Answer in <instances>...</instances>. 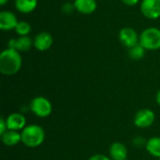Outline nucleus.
<instances>
[{
    "instance_id": "12",
    "label": "nucleus",
    "mask_w": 160,
    "mask_h": 160,
    "mask_svg": "<svg viewBox=\"0 0 160 160\" xmlns=\"http://www.w3.org/2000/svg\"><path fill=\"white\" fill-rule=\"evenodd\" d=\"M75 9L84 15L92 14L98 8L96 0H74L73 2Z\"/></svg>"
},
{
    "instance_id": "26",
    "label": "nucleus",
    "mask_w": 160,
    "mask_h": 160,
    "mask_svg": "<svg viewBox=\"0 0 160 160\" xmlns=\"http://www.w3.org/2000/svg\"><path fill=\"white\" fill-rule=\"evenodd\" d=\"M122 160H128V159H122Z\"/></svg>"
},
{
    "instance_id": "23",
    "label": "nucleus",
    "mask_w": 160,
    "mask_h": 160,
    "mask_svg": "<svg viewBox=\"0 0 160 160\" xmlns=\"http://www.w3.org/2000/svg\"><path fill=\"white\" fill-rule=\"evenodd\" d=\"M140 0H122V2L126 5V6H128V7H133L135 5H137L139 3Z\"/></svg>"
},
{
    "instance_id": "10",
    "label": "nucleus",
    "mask_w": 160,
    "mask_h": 160,
    "mask_svg": "<svg viewBox=\"0 0 160 160\" xmlns=\"http://www.w3.org/2000/svg\"><path fill=\"white\" fill-rule=\"evenodd\" d=\"M33 41H34V47L39 52H45V51L49 50L53 43L52 37L48 32L38 33L34 38Z\"/></svg>"
},
{
    "instance_id": "27",
    "label": "nucleus",
    "mask_w": 160,
    "mask_h": 160,
    "mask_svg": "<svg viewBox=\"0 0 160 160\" xmlns=\"http://www.w3.org/2000/svg\"><path fill=\"white\" fill-rule=\"evenodd\" d=\"M158 160H160V158H159V159H158Z\"/></svg>"
},
{
    "instance_id": "14",
    "label": "nucleus",
    "mask_w": 160,
    "mask_h": 160,
    "mask_svg": "<svg viewBox=\"0 0 160 160\" xmlns=\"http://www.w3.org/2000/svg\"><path fill=\"white\" fill-rule=\"evenodd\" d=\"M1 141L6 146H15L22 142V135L19 131L8 129L3 135H1Z\"/></svg>"
},
{
    "instance_id": "18",
    "label": "nucleus",
    "mask_w": 160,
    "mask_h": 160,
    "mask_svg": "<svg viewBox=\"0 0 160 160\" xmlns=\"http://www.w3.org/2000/svg\"><path fill=\"white\" fill-rule=\"evenodd\" d=\"M14 30L17 33V35H19L20 37L28 36L31 32V25L29 22L25 21H20Z\"/></svg>"
},
{
    "instance_id": "9",
    "label": "nucleus",
    "mask_w": 160,
    "mask_h": 160,
    "mask_svg": "<svg viewBox=\"0 0 160 160\" xmlns=\"http://www.w3.org/2000/svg\"><path fill=\"white\" fill-rule=\"evenodd\" d=\"M19 21L16 15L8 10L0 12V29L3 31H10L15 29Z\"/></svg>"
},
{
    "instance_id": "22",
    "label": "nucleus",
    "mask_w": 160,
    "mask_h": 160,
    "mask_svg": "<svg viewBox=\"0 0 160 160\" xmlns=\"http://www.w3.org/2000/svg\"><path fill=\"white\" fill-rule=\"evenodd\" d=\"M146 142H145V141L142 139V137H137V138H135V139L133 140V143H134L136 146H138V147H141V146H142V145H146Z\"/></svg>"
},
{
    "instance_id": "5",
    "label": "nucleus",
    "mask_w": 160,
    "mask_h": 160,
    "mask_svg": "<svg viewBox=\"0 0 160 160\" xmlns=\"http://www.w3.org/2000/svg\"><path fill=\"white\" fill-rule=\"evenodd\" d=\"M156 120L155 112L150 109H142L134 116V125L140 128L151 127Z\"/></svg>"
},
{
    "instance_id": "3",
    "label": "nucleus",
    "mask_w": 160,
    "mask_h": 160,
    "mask_svg": "<svg viewBox=\"0 0 160 160\" xmlns=\"http://www.w3.org/2000/svg\"><path fill=\"white\" fill-rule=\"evenodd\" d=\"M139 43L148 51L160 49V29L157 27H148L140 35Z\"/></svg>"
},
{
    "instance_id": "15",
    "label": "nucleus",
    "mask_w": 160,
    "mask_h": 160,
    "mask_svg": "<svg viewBox=\"0 0 160 160\" xmlns=\"http://www.w3.org/2000/svg\"><path fill=\"white\" fill-rule=\"evenodd\" d=\"M38 7V0H15L16 9L23 14L31 13Z\"/></svg>"
},
{
    "instance_id": "2",
    "label": "nucleus",
    "mask_w": 160,
    "mask_h": 160,
    "mask_svg": "<svg viewBox=\"0 0 160 160\" xmlns=\"http://www.w3.org/2000/svg\"><path fill=\"white\" fill-rule=\"evenodd\" d=\"M22 142L29 148L40 146L45 141V131L38 125H29L22 132Z\"/></svg>"
},
{
    "instance_id": "20",
    "label": "nucleus",
    "mask_w": 160,
    "mask_h": 160,
    "mask_svg": "<svg viewBox=\"0 0 160 160\" xmlns=\"http://www.w3.org/2000/svg\"><path fill=\"white\" fill-rule=\"evenodd\" d=\"M7 130H8V126H7L6 119L1 117V119H0V136L3 135Z\"/></svg>"
},
{
    "instance_id": "21",
    "label": "nucleus",
    "mask_w": 160,
    "mask_h": 160,
    "mask_svg": "<svg viewBox=\"0 0 160 160\" xmlns=\"http://www.w3.org/2000/svg\"><path fill=\"white\" fill-rule=\"evenodd\" d=\"M88 160H112L111 158L106 157L105 155H101V154H98V155H94L91 158H89Z\"/></svg>"
},
{
    "instance_id": "24",
    "label": "nucleus",
    "mask_w": 160,
    "mask_h": 160,
    "mask_svg": "<svg viewBox=\"0 0 160 160\" xmlns=\"http://www.w3.org/2000/svg\"><path fill=\"white\" fill-rule=\"evenodd\" d=\"M156 99H157V103H158V104L160 106V90L158 92V94H157V98H156Z\"/></svg>"
},
{
    "instance_id": "8",
    "label": "nucleus",
    "mask_w": 160,
    "mask_h": 160,
    "mask_svg": "<svg viewBox=\"0 0 160 160\" xmlns=\"http://www.w3.org/2000/svg\"><path fill=\"white\" fill-rule=\"evenodd\" d=\"M8 48L16 50L18 52H27L34 46V41L29 36L19 37L18 38H11L8 42Z\"/></svg>"
},
{
    "instance_id": "19",
    "label": "nucleus",
    "mask_w": 160,
    "mask_h": 160,
    "mask_svg": "<svg viewBox=\"0 0 160 160\" xmlns=\"http://www.w3.org/2000/svg\"><path fill=\"white\" fill-rule=\"evenodd\" d=\"M74 9H75L74 5H73V4H70V3H66V4H64L63 7H62V10H63L66 14L71 13Z\"/></svg>"
},
{
    "instance_id": "13",
    "label": "nucleus",
    "mask_w": 160,
    "mask_h": 160,
    "mask_svg": "<svg viewBox=\"0 0 160 160\" xmlns=\"http://www.w3.org/2000/svg\"><path fill=\"white\" fill-rule=\"evenodd\" d=\"M110 157L112 160L127 159L128 158V148L124 143L113 142L109 149Z\"/></svg>"
},
{
    "instance_id": "11",
    "label": "nucleus",
    "mask_w": 160,
    "mask_h": 160,
    "mask_svg": "<svg viewBox=\"0 0 160 160\" xmlns=\"http://www.w3.org/2000/svg\"><path fill=\"white\" fill-rule=\"evenodd\" d=\"M6 122H7L8 129L15 130V131L22 130L26 125V119L24 115L19 112H13L9 114L7 117Z\"/></svg>"
},
{
    "instance_id": "6",
    "label": "nucleus",
    "mask_w": 160,
    "mask_h": 160,
    "mask_svg": "<svg viewBox=\"0 0 160 160\" xmlns=\"http://www.w3.org/2000/svg\"><path fill=\"white\" fill-rule=\"evenodd\" d=\"M141 11L148 19H158L160 18V0H142Z\"/></svg>"
},
{
    "instance_id": "25",
    "label": "nucleus",
    "mask_w": 160,
    "mask_h": 160,
    "mask_svg": "<svg viewBox=\"0 0 160 160\" xmlns=\"http://www.w3.org/2000/svg\"><path fill=\"white\" fill-rule=\"evenodd\" d=\"M8 1H9V0H0V5H1V6H4V5H6Z\"/></svg>"
},
{
    "instance_id": "17",
    "label": "nucleus",
    "mask_w": 160,
    "mask_h": 160,
    "mask_svg": "<svg viewBox=\"0 0 160 160\" xmlns=\"http://www.w3.org/2000/svg\"><path fill=\"white\" fill-rule=\"evenodd\" d=\"M145 49L139 43L136 46L128 49V55L132 60H140L145 54Z\"/></svg>"
},
{
    "instance_id": "16",
    "label": "nucleus",
    "mask_w": 160,
    "mask_h": 160,
    "mask_svg": "<svg viewBox=\"0 0 160 160\" xmlns=\"http://www.w3.org/2000/svg\"><path fill=\"white\" fill-rule=\"evenodd\" d=\"M145 149L151 156L160 158V137L149 139L146 142Z\"/></svg>"
},
{
    "instance_id": "7",
    "label": "nucleus",
    "mask_w": 160,
    "mask_h": 160,
    "mask_svg": "<svg viewBox=\"0 0 160 160\" xmlns=\"http://www.w3.org/2000/svg\"><path fill=\"white\" fill-rule=\"evenodd\" d=\"M119 40L125 47L130 49L139 44L140 36L135 29L131 27H124L119 32Z\"/></svg>"
},
{
    "instance_id": "4",
    "label": "nucleus",
    "mask_w": 160,
    "mask_h": 160,
    "mask_svg": "<svg viewBox=\"0 0 160 160\" xmlns=\"http://www.w3.org/2000/svg\"><path fill=\"white\" fill-rule=\"evenodd\" d=\"M31 112L38 117L46 118L52 112V105L50 100L44 97H36L30 103Z\"/></svg>"
},
{
    "instance_id": "1",
    "label": "nucleus",
    "mask_w": 160,
    "mask_h": 160,
    "mask_svg": "<svg viewBox=\"0 0 160 160\" xmlns=\"http://www.w3.org/2000/svg\"><path fill=\"white\" fill-rule=\"evenodd\" d=\"M22 65L20 52L7 48L0 54V72L6 76H12L19 72Z\"/></svg>"
}]
</instances>
